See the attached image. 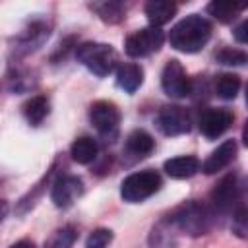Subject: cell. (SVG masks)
<instances>
[{
	"mask_svg": "<svg viewBox=\"0 0 248 248\" xmlns=\"http://www.w3.org/2000/svg\"><path fill=\"white\" fill-rule=\"evenodd\" d=\"M105 23H118L124 19V14H126V8L124 4L120 2H93L89 6Z\"/></svg>",
	"mask_w": 248,
	"mask_h": 248,
	"instance_id": "cell-19",
	"label": "cell"
},
{
	"mask_svg": "<svg viewBox=\"0 0 248 248\" xmlns=\"http://www.w3.org/2000/svg\"><path fill=\"white\" fill-rule=\"evenodd\" d=\"M76 238H78V231L72 225H66V227L56 229L48 236V240L45 242V248H72Z\"/></svg>",
	"mask_w": 248,
	"mask_h": 248,
	"instance_id": "cell-22",
	"label": "cell"
},
{
	"mask_svg": "<svg viewBox=\"0 0 248 248\" xmlns=\"http://www.w3.org/2000/svg\"><path fill=\"white\" fill-rule=\"evenodd\" d=\"M10 248H35V244H33L31 240H19V242L12 244Z\"/></svg>",
	"mask_w": 248,
	"mask_h": 248,
	"instance_id": "cell-27",
	"label": "cell"
},
{
	"mask_svg": "<svg viewBox=\"0 0 248 248\" xmlns=\"http://www.w3.org/2000/svg\"><path fill=\"white\" fill-rule=\"evenodd\" d=\"M200 170V161L194 155H178L165 161V172L172 178H190Z\"/></svg>",
	"mask_w": 248,
	"mask_h": 248,
	"instance_id": "cell-14",
	"label": "cell"
},
{
	"mask_svg": "<svg viewBox=\"0 0 248 248\" xmlns=\"http://www.w3.org/2000/svg\"><path fill=\"white\" fill-rule=\"evenodd\" d=\"M89 118H91V124L95 126V130L103 138L112 141L118 136L120 110L116 108L114 103H110V101H97V103H93L91 108H89Z\"/></svg>",
	"mask_w": 248,
	"mask_h": 248,
	"instance_id": "cell-5",
	"label": "cell"
},
{
	"mask_svg": "<svg viewBox=\"0 0 248 248\" xmlns=\"http://www.w3.org/2000/svg\"><path fill=\"white\" fill-rule=\"evenodd\" d=\"M176 14V4L169 2V0H149L145 4V16L149 19V23L153 27H161L167 21L172 19V16Z\"/></svg>",
	"mask_w": 248,
	"mask_h": 248,
	"instance_id": "cell-15",
	"label": "cell"
},
{
	"mask_svg": "<svg viewBox=\"0 0 248 248\" xmlns=\"http://www.w3.org/2000/svg\"><path fill=\"white\" fill-rule=\"evenodd\" d=\"M236 157V141L234 140H225L215 151H211V155L203 161L202 170L205 174H215L219 170H223L225 167H229L231 161H234Z\"/></svg>",
	"mask_w": 248,
	"mask_h": 248,
	"instance_id": "cell-12",
	"label": "cell"
},
{
	"mask_svg": "<svg viewBox=\"0 0 248 248\" xmlns=\"http://www.w3.org/2000/svg\"><path fill=\"white\" fill-rule=\"evenodd\" d=\"M244 10L242 4H234V2H225V0H215L211 4H207V12L221 23H229L232 21L240 12Z\"/></svg>",
	"mask_w": 248,
	"mask_h": 248,
	"instance_id": "cell-20",
	"label": "cell"
},
{
	"mask_svg": "<svg viewBox=\"0 0 248 248\" xmlns=\"http://www.w3.org/2000/svg\"><path fill=\"white\" fill-rule=\"evenodd\" d=\"M97 153H99V143H97V140H93L91 136H81V138L74 140V143H72V147H70L72 159H74L76 163H79V165H89V163H93L95 157H97Z\"/></svg>",
	"mask_w": 248,
	"mask_h": 248,
	"instance_id": "cell-16",
	"label": "cell"
},
{
	"mask_svg": "<svg viewBox=\"0 0 248 248\" xmlns=\"http://www.w3.org/2000/svg\"><path fill=\"white\" fill-rule=\"evenodd\" d=\"M161 87L169 97H174V99H182L190 95L192 91L190 78L186 76V70L178 60L172 58L165 64L163 74H161Z\"/></svg>",
	"mask_w": 248,
	"mask_h": 248,
	"instance_id": "cell-7",
	"label": "cell"
},
{
	"mask_svg": "<svg viewBox=\"0 0 248 248\" xmlns=\"http://www.w3.org/2000/svg\"><path fill=\"white\" fill-rule=\"evenodd\" d=\"M6 211H8V205H6L4 200H0V223H2V219L6 217Z\"/></svg>",
	"mask_w": 248,
	"mask_h": 248,
	"instance_id": "cell-28",
	"label": "cell"
},
{
	"mask_svg": "<svg viewBox=\"0 0 248 248\" xmlns=\"http://www.w3.org/2000/svg\"><path fill=\"white\" fill-rule=\"evenodd\" d=\"M155 122H157V128L165 136H180L190 130V116H188L186 108H182L178 105L163 107L159 110Z\"/></svg>",
	"mask_w": 248,
	"mask_h": 248,
	"instance_id": "cell-10",
	"label": "cell"
},
{
	"mask_svg": "<svg viewBox=\"0 0 248 248\" xmlns=\"http://www.w3.org/2000/svg\"><path fill=\"white\" fill-rule=\"evenodd\" d=\"M143 83V70L136 62H122L116 66V85L126 93H134Z\"/></svg>",
	"mask_w": 248,
	"mask_h": 248,
	"instance_id": "cell-13",
	"label": "cell"
},
{
	"mask_svg": "<svg viewBox=\"0 0 248 248\" xmlns=\"http://www.w3.org/2000/svg\"><path fill=\"white\" fill-rule=\"evenodd\" d=\"M167 219L174 227L176 232H184L190 236H202L213 225V211L207 205L196 200H190V202L180 203Z\"/></svg>",
	"mask_w": 248,
	"mask_h": 248,
	"instance_id": "cell-2",
	"label": "cell"
},
{
	"mask_svg": "<svg viewBox=\"0 0 248 248\" xmlns=\"http://www.w3.org/2000/svg\"><path fill=\"white\" fill-rule=\"evenodd\" d=\"M83 194V182L76 174H64L58 176L50 188V200L56 207L66 209L74 205V202Z\"/></svg>",
	"mask_w": 248,
	"mask_h": 248,
	"instance_id": "cell-9",
	"label": "cell"
},
{
	"mask_svg": "<svg viewBox=\"0 0 248 248\" xmlns=\"http://www.w3.org/2000/svg\"><path fill=\"white\" fill-rule=\"evenodd\" d=\"M153 149H155V140H153L151 134H147L145 130H134V132L126 138V151H128L130 155H134L136 159L147 157Z\"/></svg>",
	"mask_w": 248,
	"mask_h": 248,
	"instance_id": "cell-17",
	"label": "cell"
},
{
	"mask_svg": "<svg viewBox=\"0 0 248 248\" xmlns=\"http://www.w3.org/2000/svg\"><path fill=\"white\" fill-rule=\"evenodd\" d=\"M76 56L91 74L99 78L108 76L118 62L116 50L107 43H91V41L81 43L76 48Z\"/></svg>",
	"mask_w": 248,
	"mask_h": 248,
	"instance_id": "cell-3",
	"label": "cell"
},
{
	"mask_svg": "<svg viewBox=\"0 0 248 248\" xmlns=\"http://www.w3.org/2000/svg\"><path fill=\"white\" fill-rule=\"evenodd\" d=\"M211 37V23L198 16V14H192V16H186L184 19H180L169 33V43L172 48L180 50V52H198L202 50L207 41Z\"/></svg>",
	"mask_w": 248,
	"mask_h": 248,
	"instance_id": "cell-1",
	"label": "cell"
},
{
	"mask_svg": "<svg viewBox=\"0 0 248 248\" xmlns=\"http://www.w3.org/2000/svg\"><path fill=\"white\" fill-rule=\"evenodd\" d=\"M238 200H240V184L236 174L223 176L211 190V203H213V209L219 213L232 211L234 205L240 203Z\"/></svg>",
	"mask_w": 248,
	"mask_h": 248,
	"instance_id": "cell-8",
	"label": "cell"
},
{
	"mask_svg": "<svg viewBox=\"0 0 248 248\" xmlns=\"http://www.w3.org/2000/svg\"><path fill=\"white\" fill-rule=\"evenodd\" d=\"M240 85H242V81H240V78L236 74H221L215 79V91H217V95L221 99H227V101H231V99H234L238 95Z\"/></svg>",
	"mask_w": 248,
	"mask_h": 248,
	"instance_id": "cell-21",
	"label": "cell"
},
{
	"mask_svg": "<svg viewBox=\"0 0 248 248\" xmlns=\"http://www.w3.org/2000/svg\"><path fill=\"white\" fill-rule=\"evenodd\" d=\"M48 112H50V105L45 95H35L23 105V114H25L27 122L33 126H39L48 116Z\"/></svg>",
	"mask_w": 248,
	"mask_h": 248,
	"instance_id": "cell-18",
	"label": "cell"
},
{
	"mask_svg": "<svg viewBox=\"0 0 248 248\" xmlns=\"http://www.w3.org/2000/svg\"><path fill=\"white\" fill-rule=\"evenodd\" d=\"M110 242H112V231L110 229H95L87 236L85 248H108Z\"/></svg>",
	"mask_w": 248,
	"mask_h": 248,
	"instance_id": "cell-24",
	"label": "cell"
},
{
	"mask_svg": "<svg viewBox=\"0 0 248 248\" xmlns=\"http://www.w3.org/2000/svg\"><path fill=\"white\" fill-rule=\"evenodd\" d=\"M161 188V174L153 169L128 174L120 184V196L128 203H140Z\"/></svg>",
	"mask_w": 248,
	"mask_h": 248,
	"instance_id": "cell-4",
	"label": "cell"
},
{
	"mask_svg": "<svg viewBox=\"0 0 248 248\" xmlns=\"http://www.w3.org/2000/svg\"><path fill=\"white\" fill-rule=\"evenodd\" d=\"M234 120V114L229 108H205L200 114V132L207 140H215L225 134Z\"/></svg>",
	"mask_w": 248,
	"mask_h": 248,
	"instance_id": "cell-11",
	"label": "cell"
},
{
	"mask_svg": "<svg viewBox=\"0 0 248 248\" xmlns=\"http://www.w3.org/2000/svg\"><path fill=\"white\" fill-rule=\"evenodd\" d=\"M217 62L225 64V66H244L248 56L244 50H238V48H221L217 54H215Z\"/></svg>",
	"mask_w": 248,
	"mask_h": 248,
	"instance_id": "cell-23",
	"label": "cell"
},
{
	"mask_svg": "<svg viewBox=\"0 0 248 248\" xmlns=\"http://www.w3.org/2000/svg\"><path fill=\"white\" fill-rule=\"evenodd\" d=\"M165 41V33L161 31V27H143L136 33H132L128 39H126V54L128 56H134V58H141V56H147L155 50L161 48Z\"/></svg>",
	"mask_w": 248,
	"mask_h": 248,
	"instance_id": "cell-6",
	"label": "cell"
},
{
	"mask_svg": "<svg viewBox=\"0 0 248 248\" xmlns=\"http://www.w3.org/2000/svg\"><path fill=\"white\" fill-rule=\"evenodd\" d=\"M246 29H248V23L246 21H242L238 27H236V31H234V37H236V41L238 43H246Z\"/></svg>",
	"mask_w": 248,
	"mask_h": 248,
	"instance_id": "cell-26",
	"label": "cell"
},
{
	"mask_svg": "<svg viewBox=\"0 0 248 248\" xmlns=\"http://www.w3.org/2000/svg\"><path fill=\"white\" fill-rule=\"evenodd\" d=\"M232 231L240 238H246V232H248V227H246V205L242 202L236 205V211L232 213Z\"/></svg>",
	"mask_w": 248,
	"mask_h": 248,
	"instance_id": "cell-25",
	"label": "cell"
}]
</instances>
